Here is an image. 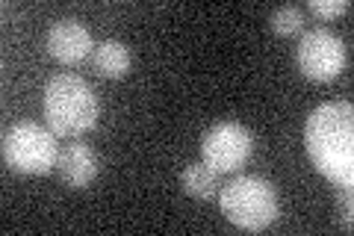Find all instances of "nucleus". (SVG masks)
Returning <instances> with one entry per match:
<instances>
[{
    "instance_id": "9",
    "label": "nucleus",
    "mask_w": 354,
    "mask_h": 236,
    "mask_svg": "<svg viewBox=\"0 0 354 236\" xmlns=\"http://www.w3.org/2000/svg\"><path fill=\"white\" fill-rule=\"evenodd\" d=\"M130 65H133V56H130V51L121 42L106 39L101 44H95V51H92V69H95V74L106 77V80H118V77H124L130 71Z\"/></svg>"
},
{
    "instance_id": "5",
    "label": "nucleus",
    "mask_w": 354,
    "mask_h": 236,
    "mask_svg": "<svg viewBox=\"0 0 354 236\" xmlns=\"http://www.w3.org/2000/svg\"><path fill=\"white\" fill-rule=\"evenodd\" d=\"M295 62L307 80L313 83H330L342 74L348 62V51L339 36L330 30H307L295 48Z\"/></svg>"
},
{
    "instance_id": "1",
    "label": "nucleus",
    "mask_w": 354,
    "mask_h": 236,
    "mask_svg": "<svg viewBox=\"0 0 354 236\" xmlns=\"http://www.w3.org/2000/svg\"><path fill=\"white\" fill-rule=\"evenodd\" d=\"M304 145L313 165L330 183H354V109L351 104H322L304 125Z\"/></svg>"
},
{
    "instance_id": "11",
    "label": "nucleus",
    "mask_w": 354,
    "mask_h": 236,
    "mask_svg": "<svg viewBox=\"0 0 354 236\" xmlns=\"http://www.w3.org/2000/svg\"><path fill=\"white\" fill-rule=\"evenodd\" d=\"M269 30L274 33V36H298V33H304V12L298 6H281L274 9V12L269 15Z\"/></svg>"
},
{
    "instance_id": "3",
    "label": "nucleus",
    "mask_w": 354,
    "mask_h": 236,
    "mask_svg": "<svg viewBox=\"0 0 354 236\" xmlns=\"http://www.w3.org/2000/svg\"><path fill=\"white\" fill-rule=\"evenodd\" d=\"M218 204L230 224L251 233L266 230L278 219V192L257 174H239L225 183L218 192Z\"/></svg>"
},
{
    "instance_id": "7",
    "label": "nucleus",
    "mask_w": 354,
    "mask_h": 236,
    "mask_svg": "<svg viewBox=\"0 0 354 236\" xmlns=\"http://www.w3.org/2000/svg\"><path fill=\"white\" fill-rule=\"evenodd\" d=\"M95 42L88 30L74 18H62L48 33V53L62 65H80L83 60H92Z\"/></svg>"
},
{
    "instance_id": "8",
    "label": "nucleus",
    "mask_w": 354,
    "mask_h": 236,
    "mask_svg": "<svg viewBox=\"0 0 354 236\" xmlns=\"http://www.w3.org/2000/svg\"><path fill=\"white\" fill-rule=\"evenodd\" d=\"M97 165H101L97 154L86 142H68L65 148H59L57 172L68 189H86L97 177Z\"/></svg>"
},
{
    "instance_id": "12",
    "label": "nucleus",
    "mask_w": 354,
    "mask_h": 236,
    "mask_svg": "<svg viewBox=\"0 0 354 236\" xmlns=\"http://www.w3.org/2000/svg\"><path fill=\"white\" fill-rule=\"evenodd\" d=\"M307 9L322 21H334V18L348 12V0H310Z\"/></svg>"
},
{
    "instance_id": "4",
    "label": "nucleus",
    "mask_w": 354,
    "mask_h": 236,
    "mask_svg": "<svg viewBox=\"0 0 354 236\" xmlns=\"http://www.w3.org/2000/svg\"><path fill=\"white\" fill-rule=\"evenodd\" d=\"M3 160L9 168L21 174H48L57 168L59 145L57 133L36 125V121H21L12 125L3 136Z\"/></svg>"
},
{
    "instance_id": "10",
    "label": "nucleus",
    "mask_w": 354,
    "mask_h": 236,
    "mask_svg": "<svg viewBox=\"0 0 354 236\" xmlns=\"http://www.w3.org/2000/svg\"><path fill=\"white\" fill-rule=\"evenodd\" d=\"M180 186L183 192L189 198H198V201H213L218 198L221 192V177L213 165H207L204 160L201 163H189L183 168L180 174Z\"/></svg>"
},
{
    "instance_id": "6",
    "label": "nucleus",
    "mask_w": 354,
    "mask_h": 236,
    "mask_svg": "<svg viewBox=\"0 0 354 236\" xmlns=\"http://www.w3.org/2000/svg\"><path fill=\"white\" fill-rule=\"evenodd\" d=\"M251 154H254V136L239 121H221V125L209 127L201 142V160L213 165L218 174L239 172L251 160Z\"/></svg>"
},
{
    "instance_id": "2",
    "label": "nucleus",
    "mask_w": 354,
    "mask_h": 236,
    "mask_svg": "<svg viewBox=\"0 0 354 236\" xmlns=\"http://www.w3.org/2000/svg\"><path fill=\"white\" fill-rule=\"evenodd\" d=\"M44 118L48 127L62 139H80L97 125L95 89L77 74H57L44 86Z\"/></svg>"
},
{
    "instance_id": "13",
    "label": "nucleus",
    "mask_w": 354,
    "mask_h": 236,
    "mask_svg": "<svg viewBox=\"0 0 354 236\" xmlns=\"http://www.w3.org/2000/svg\"><path fill=\"white\" fill-rule=\"evenodd\" d=\"M339 207H342V228L351 230V186H339Z\"/></svg>"
}]
</instances>
